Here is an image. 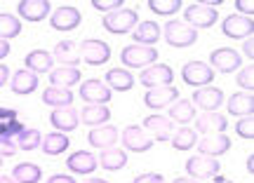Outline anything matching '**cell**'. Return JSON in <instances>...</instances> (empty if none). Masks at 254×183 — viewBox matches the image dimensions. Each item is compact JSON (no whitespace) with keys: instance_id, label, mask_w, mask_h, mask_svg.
I'll return each mask as SVG.
<instances>
[{"instance_id":"1","label":"cell","mask_w":254,"mask_h":183,"mask_svg":"<svg viewBox=\"0 0 254 183\" xmlns=\"http://www.w3.org/2000/svg\"><path fill=\"white\" fill-rule=\"evenodd\" d=\"M136 19H139V14H136L134 9L120 7V9H116V12L104 14L101 26L106 28L109 33H113V36H127V33H132V28L139 24Z\"/></svg>"},{"instance_id":"2","label":"cell","mask_w":254,"mask_h":183,"mask_svg":"<svg viewBox=\"0 0 254 183\" xmlns=\"http://www.w3.org/2000/svg\"><path fill=\"white\" fill-rule=\"evenodd\" d=\"M160 31H163L167 45H172V47H189L198 40V31L190 28L189 24H184V21H177V19L174 21L170 19L165 24V28H160Z\"/></svg>"},{"instance_id":"3","label":"cell","mask_w":254,"mask_h":183,"mask_svg":"<svg viewBox=\"0 0 254 183\" xmlns=\"http://www.w3.org/2000/svg\"><path fill=\"white\" fill-rule=\"evenodd\" d=\"M120 61L127 68H148L151 64H158V49L155 47H144V45H127L120 52Z\"/></svg>"},{"instance_id":"4","label":"cell","mask_w":254,"mask_h":183,"mask_svg":"<svg viewBox=\"0 0 254 183\" xmlns=\"http://www.w3.org/2000/svg\"><path fill=\"white\" fill-rule=\"evenodd\" d=\"M217 9L205 5V2H193L184 12V24H189L190 28H209L217 24Z\"/></svg>"},{"instance_id":"5","label":"cell","mask_w":254,"mask_h":183,"mask_svg":"<svg viewBox=\"0 0 254 183\" xmlns=\"http://www.w3.org/2000/svg\"><path fill=\"white\" fill-rule=\"evenodd\" d=\"M78 52H80V59L85 64L90 66H99V64H106L111 59V47L104 43V40H94V38H87V40H82L80 47H78Z\"/></svg>"},{"instance_id":"6","label":"cell","mask_w":254,"mask_h":183,"mask_svg":"<svg viewBox=\"0 0 254 183\" xmlns=\"http://www.w3.org/2000/svg\"><path fill=\"white\" fill-rule=\"evenodd\" d=\"M182 78L190 87H207L214 80V71L205 61H189L182 68Z\"/></svg>"},{"instance_id":"7","label":"cell","mask_w":254,"mask_h":183,"mask_svg":"<svg viewBox=\"0 0 254 183\" xmlns=\"http://www.w3.org/2000/svg\"><path fill=\"white\" fill-rule=\"evenodd\" d=\"M172 80H174V71L167 64H151L139 75V83L144 87H148V90L167 87V85H172Z\"/></svg>"},{"instance_id":"8","label":"cell","mask_w":254,"mask_h":183,"mask_svg":"<svg viewBox=\"0 0 254 183\" xmlns=\"http://www.w3.org/2000/svg\"><path fill=\"white\" fill-rule=\"evenodd\" d=\"M219 169H221V165H219L214 157L193 155L186 160V172H189V176L195 179V181H200V179H214V176L219 174Z\"/></svg>"},{"instance_id":"9","label":"cell","mask_w":254,"mask_h":183,"mask_svg":"<svg viewBox=\"0 0 254 183\" xmlns=\"http://www.w3.org/2000/svg\"><path fill=\"white\" fill-rule=\"evenodd\" d=\"M209 68H214V73H231V71H238L240 68V54L231 47H219L209 54Z\"/></svg>"},{"instance_id":"10","label":"cell","mask_w":254,"mask_h":183,"mask_svg":"<svg viewBox=\"0 0 254 183\" xmlns=\"http://www.w3.org/2000/svg\"><path fill=\"white\" fill-rule=\"evenodd\" d=\"M113 92L101 83V80H85L80 85V99L87 103V106H104L109 103Z\"/></svg>"},{"instance_id":"11","label":"cell","mask_w":254,"mask_h":183,"mask_svg":"<svg viewBox=\"0 0 254 183\" xmlns=\"http://www.w3.org/2000/svg\"><path fill=\"white\" fill-rule=\"evenodd\" d=\"M252 31H254L252 17H243V14H231V17H226L224 24H221V33L226 38H233V40L252 38Z\"/></svg>"},{"instance_id":"12","label":"cell","mask_w":254,"mask_h":183,"mask_svg":"<svg viewBox=\"0 0 254 183\" xmlns=\"http://www.w3.org/2000/svg\"><path fill=\"white\" fill-rule=\"evenodd\" d=\"M228 120L226 115H221L217 110H209V113H200L195 115V132L200 134H226Z\"/></svg>"},{"instance_id":"13","label":"cell","mask_w":254,"mask_h":183,"mask_svg":"<svg viewBox=\"0 0 254 183\" xmlns=\"http://www.w3.org/2000/svg\"><path fill=\"white\" fill-rule=\"evenodd\" d=\"M80 21H82V14L73 5H62V7H57L50 14V24L57 31H73V28L80 26Z\"/></svg>"},{"instance_id":"14","label":"cell","mask_w":254,"mask_h":183,"mask_svg":"<svg viewBox=\"0 0 254 183\" xmlns=\"http://www.w3.org/2000/svg\"><path fill=\"white\" fill-rule=\"evenodd\" d=\"M141 129L151 134V141H153V138H155V141H167V138H172L174 122L170 118H165V115L153 113V115H148V118L144 120Z\"/></svg>"},{"instance_id":"15","label":"cell","mask_w":254,"mask_h":183,"mask_svg":"<svg viewBox=\"0 0 254 183\" xmlns=\"http://www.w3.org/2000/svg\"><path fill=\"white\" fill-rule=\"evenodd\" d=\"M123 146L127 150H132V153H146V150H151L153 141H151V137L141 127L129 125V127L123 129Z\"/></svg>"},{"instance_id":"16","label":"cell","mask_w":254,"mask_h":183,"mask_svg":"<svg viewBox=\"0 0 254 183\" xmlns=\"http://www.w3.org/2000/svg\"><path fill=\"white\" fill-rule=\"evenodd\" d=\"M177 99H179V90H177V87H172V85H167V87H155V90L146 92L144 103L148 106V108L160 110V108L172 106Z\"/></svg>"},{"instance_id":"17","label":"cell","mask_w":254,"mask_h":183,"mask_svg":"<svg viewBox=\"0 0 254 183\" xmlns=\"http://www.w3.org/2000/svg\"><path fill=\"white\" fill-rule=\"evenodd\" d=\"M233 146L231 138L226 134H209V137L200 138L195 148H198V155H207V157H217V155H224L228 148Z\"/></svg>"},{"instance_id":"18","label":"cell","mask_w":254,"mask_h":183,"mask_svg":"<svg viewBox=\"0 0 254 183\" xmlns=\"http://www.w3.org/2000/svg\"><path fill=\"white\" fill-rule=\"evenodd\" d=\"M17 14L26 21H43L52 14V5L47 0H21L17 7Z\"/></svg>"},{"instance_id":"19","label":"cell","mask_w":254,"mask_h":183,"mask_svg":"<svg viewBox=\"0 0 254 183\" xmlns=\"http://www.w3.org/2000/svg\"><path fill=\"white\" fill-rule=\"evenodd\" d=\"M132 40H134V45H144V47H153L160 36H163V31L160 26L155 24V21H139L134 28H132Z\"/></svg>"},{"instance_id":"20","label":"cell","mask_w":254,"mask_h":183,"mask_svg":"<svg viewBox=\"0 0 254 183\" xmlns=\"http://www.w3.org/2000/svg\"><path fill=\"white\" fill-rule=\"evenodd\" d=\"M221 101H224V92L217 90L214 85H207V87H200V90L193 92V106H198V108H205V113L209 110H214L221 106Z\"/></svg>"},{"instance_id":"21","label":"cell","mask_w":254,"mask_h":183,"mask_svg":"<svg viewBox=\"0 0 254 183\" xmlns=\"http://www.w3.org/2000/svg\"><path fill=\"white\" fill-rule=\"evenodd\" d=\"M66 167L71 169L73 174H92L99 165H97V157L92 155L90 150H78V153L68 155Z\"/></svg>"},{"instance_id":"22","label":"cell","mask_w":254,"mask_h":183,"mask_svg":"<svg viewBox=\"0 0 254 183\" xmlns=\"http://www.w3.org/2000/svg\"><path fill=\"white\" fill-rule=\"evenodd\" d=\"M62 66H68V68H75V66L80 64V52H78V45L73 43V40H62V43H57L55 45V56Z\"/></svg>"},{"instance_id":"23","label":"cell","mask_w":254,"mask_h":183,"mask_svg":"<svg viewBox=\"0 0 254 183\" xmlns=\"http://www.w3.org/2000/svg\"><path fill=\"white\" fill-rule=\"evenodd\" d=\"M50 122H52V127L57 129V132H62V134H66V132H73V129L78 127V110L75 108H57L52 115H50Z\"/></svg>"},{"instance_id":"24","label":"cell","mask_w":254,"mask_h":183,"mask_svg":"<svg viewBox=\"0 0 254 183\" xmlns=\"http://www.w3.org/2000/svg\"><path fill=\"white\" fill-rule=\"evenodd\" d=\"M97 165L104 167L106 172H118V169H123L127 165V153L120 150V148H104L99 153Z\"/></svg>"},{"instance_id":"25","label":"cell","mask_w":254,"mask_h":183,"mask_svg":"<svg viewBox=\"0 0 254 183\" xmlns=\"http://www.w3.org/2000/svg\"><path fill=\"white\" fill-rule=\"evenodd\" d=\"M24 64H26V71H31V73H45V71H52L55 59L45 49H33V52L26 54Z\"/></svg>"},{"instance_id":"26","label":"cell","mask_w":254,"mask_h":183,"mask_svg":"<svg viewBox=\"0 0 254 183\" xmlns=\"http://www.w3.org/2000/svg\"><path fill=\"white\" fill-rule=\"evenodd\" d=\"M167 118L172 122H179V125H189L190 120H195V108L189 99H177L167 108Z\"/></svg>"},{"instance_id":"27","label":"cell","mask_w":254,"mask_h":183,"mask_svg":"<svg viewBox=\"0 0 254 183\" xmlns=\"http://www.w3.org/2000/svg\"><path fill=\"white\" fill-rule=\"evenodd\" d=\"M80 80V71L78 68H68V66H59L57 71H50V83L57 90H68L71 85Z\"/></svg>"},{"instance_id":"28","label":"cell","mask_w":254,"mask_h":183,"mask_svg":"<svg viewBox=\"0 0 254 183\" xmlns=\"http://www.w3.org/2000/svg\"><path fill=\"white\" fill-rule=\"evenodd\" d=\"M87 141H90V146L101 148V150H104V148H113L116 141H118V129L116 127H94L90 132Z\"/></svg>"},{"instance_id":"29","label":"cell","mask_w":254,"mask_h":183,"mask_svg":"<svg viewBox=\"0 0 254 183\" xmlns=\"http://www.w3.org/2000/svg\"><path fill=\"white\" fill-rule=\"evenodd\" d=\"M38 90V75L31 73V71H17L14 73V78H12V92L14 94H19V96H26V94H31V92Z\"/></svg>"},{"instance_id":"30","label":"cell","mask_w":254,"mask_h":183,"mask_svg":"<svg viewBox=\"0 0 254 183\" xmlns=\"http://www.w3.org/2000/svg\"><path fill=\"white\" fill-rule=\"evenodd\" d=\"M254 110V99L247 92H238L228 99V113L231 115H240V118H250Z\"/></svg>"},{"instance_id":"31","label":"cell","mask_w":254,"mask_h":183,"mask_svg":"<svg viewBox=\"0 0 254 183\" xmlns=\"http://www.w3.org/2000/svg\"><path fill=\"white\" fill-rule=\"evenodd\" d=\"M68 146H71V141H68V137L62 134V132L47 134V137H43V141H40V148H43V153H47V155H62V153L68 150Z\"/></svg>"},{"instance_id":"32","label":"cell","mask_w":254,"mask_h":183,"mask_svg":"<svg viewBox=\"0 0 254 183\" xmlns=\"http://www.w3.org/2000/svg\"><path fill=\"white\" fill-rule=\"evenodd\" d=\"M109 118H111V110L106 106H85L80 110V115H78V120L82 125H87V127H99Z\"/></svg>"},{"instance_id":"33","label":"cell","mask_w":254,"mask_h":183,"mask_svg":"<svg viewBox=\"0 0 254 183\" xmlns=\"http://www.w3.org/2000/svg\"><path fill=\"white\" fill-rule=\"evenodd\" d=\"M109 85V90H118V92H127L132 90V85H134V75L125 71V68H111L109 73H106V83Z\"/></svg>"},{"instance_id":"34","label":"cell","mask_w":254,"mask_h":183,"mask_svg":"<svg viewBox=\"0 0 254 183\" xmlns=\"http://www.w3.org/2000/svg\"><path fill=\"white\" fill-rule=\"evenodd\" d=\"M43 101H45L47 106H52V108H68L73 101V92L50 87V90L43 92Z\"/></svg>"},{"instance_id":"35","label":"cell","mask_w":254,"mask_h":183,"mask_svg":"<svg viewBox=\"0 0 254 183\" xmlns=\"http://www.w3.org/2000/svg\"><path fill=\"white\" fill-rule=\"evenodd\" d=\"M40 167L33 165V162H21V165L14 167V172H12V179L17 183H38L40 181Z\"/></svg>"},{"instance_id":"36","label":"cell","mask_w":254,"mask_h":183,"mask_svg":"<svg viewBox=\"0 0 254 183\" xmlns=\"http://www.w3.org/2000/svg\"><path fill=\"white\" fill-rule=\"evenodd\" d=\"M21 33V19L14 14H0V40H9Z\"/></svg>"},{"instance_id":"37","label":"cell","mask_w":254,"mask_h":183,"mask_svg":"<svg viewBox=\"0 0 254 183\" xmlns=\"http://www.w3.org/2000/svg\"><path fill=\"white\" fill-rule=\"evenodd\" d=\"M195 143H198V134H195L193 129L182 127L174 132L172 146L177 148V150H190V148H195Z\"/></svg>"},{"instance_id":"38","label":"cell","mask_w":254,"mask_h":183,"mask_svg":"<svg viewBox=\"0 0 254 183\" xmlns=\"http://www.w3.org/2000/svg\"><path fill=\"white\" fill-rule=\"evenodd\" d=\"M148 7L153 14H160V17H170V14H177L182 9V0H151Z\"/></svg>"},{"instance_id":"39","label":"cell","mask_w":254,"mask_h":183,"mask_svg":"<svg viewBox=\"0 0 254 183\" xmlns=\"http://www.w3.org/2000/svg\"><path fill=\"white\" fill-rule=\"evenodd\" d=\"M40 141H43V137H40L38 129H24V132L19 134L17 148H21V150H36V148L40 146Z\"/></svg>"},{"instance_id":"40","label":"cell","mask_w":254,"mask_h":183,"mask_svg":"<svg viewBox=\"0 0 254 183\" xmlns=\"http://www.w3.org/2000/svg\"><path fill=\"white\" fill-rule=\"evenodd\" d=\"M24 132V125L19 122V120H7V122H0V137L5 138H12L14 134H21Z\"/></svg>"},{"instance_id":"41","label":"cell","mask_w":254,"mask_h":183,"mask_svg":"<svg viewBox=\"0 0 254 183\" xmlns=\"http://www.w3.org/2000/svg\"><path fill=\"white\" fill-rule=\"evenodd\" d=\"M236 132L243 138H250V141H252V138H254V120H252V115H250V118H240V120H238Z\"/></svg>"},{"instance_id":"42","label":"cell","mask_w":254,"mask_h":183,"mask_svg":"<svg viewBox=\"0 0 254 183\" xmlns=\"http://www.w3.org/2000/svg\"><path fill=\"white\" fill-rule=\"evenodd\" d=\"M238 85H240L243 90H247V94H252V90H254V68L252 66H247L245 71L238 73Z\"/></svg>"},{"instance_id":"43","label":"cell","mask_w":254,"mask_h":183,"mask_svg":"<svg viewBox=\"0 0 254 183\" xmlns=\"http://www.w3.org/2000/svg\"><path fill=\"white\" fill-rule=\"evenodd\" d=\"M125 5V0H92V7L99 9V12H116V9H120Z\"/></svg>"},{"instance_id":"44","label":"cell","mask_w":254,"mask_h":183,"mask_svg":"<svg viewBox=\"0 0 254 183\" xmlns=\"http://www.w3.org/2000/svg\"><path fill=\"white\" fill-rule=\"evenodd\" d=\"M17 153V146L12 143V138L0 137V157H12Z\"/></svg>"},{"instance_id":"45","label":"cell","mask_w":254,"mask_h":183,"mask_svg":"<svg viewBox=\"0 0 254 183\" xmlns=\"http://www.w3.org/2000/svg\"><path fill=\"white\" fill-rule=\"evenodd\" d=\"M132 183H165V179L160 174H139Z\"/></svg>"},{"instance_id":"46","label":"cell","mask_w":254,"mask_h":183,"mask_svg":"<svg viewBox=\"0 0 254 183\" xmlns=\"http://www.w3.org/2000/svg\"><path fill=\"white\" fill-rule=\"evenodd\" d=\"M236 7L240 9V12H245V14H252L254 2H252V0H238V2H236ZM245 14H243V17H245Z\"/></svg>"},{"instance_id":"47","label":"cell","mask_w":254,"mask_h":183,"mask_svg":"<svg viewBox=\"0 0 254 183\" xmlns=\"http://www.w3.org/2000/svg\"><path fill=\"white\" fill-rule=\"evenodd\" d=\"M243 52H245V56L252 61V56H254V40L252 38H245V43H243Z\"/></svg>"},{"instance_id":"48","label":"cell","mask_w":254,"mask_h":183,"mask_svg":"<svg viewBox=\"0 0 254 183\" xmlns=\"http://www.w3.org/2000/svg\"><path fill=\"white\" fill-rule=\"evenodd\" d=\"M7 120H17V110L0 108V122H7Z\"/></svg>"},{"instance_id":"49","label":"cell","mask_w":254,"mask_h":183,"mask_svg":"<svg viewBox=\"0 0 254 183\" xmlns=\"http://www.w3.org/2000/svg\"><path fill=\"white\" fill-rule=\"evenodd\" d=\"M47 183H75L73 181V176H66V174H55L47 179Z\"/></svg>"},{"instance_id":"50","label":"cell","mask_w":254,"mask_h":183,"mask_svg":"<svg viewBox=\"0 0 254 183\" xmlns=\"http://www.w3.org/2000/svg\"><path fill=\"white\" fill-rule=\"evenodd\" d=\"M7 78H9V68L5 64H0V87L7 83Z\"/></svg>"},{"instance_id":"51","label":"cell","mask_w":254,"mask_h":183,"mask_svg":"<svg viewBox=\"0 0 254 183\" xmlns=\"http://www.w3.org/2000/svg\"><path fill=\"white\" fill-rule=\"evenodd\" d=\"M9 54V43L7 40H0V59H5Z\"/></svg>"},{"instance_id":"52","label":"cell","mask_w":254,"mask_h":183,"mask_svg":"<svg viewBox=\"0 0 254 183\" xmlns=\"http://www.w3.org/2000/svg\"><path fill=\"white\" fill-rule=\"evenodd\" d=\"M247 172H250V176L254 174V157H252V155L247 157Z\"/></svg>"},{"instance_id":"53","label":"cell","mask_w":254,"mask_h":183,"mask_svg":"<svg viewBox=\"0 0 254 183\" xmlns=\"http://www.w3.org/2000/svg\"><path fill=\"white\" fill-rule=\"evenodd\" d=\"M174 183H198V181L190 179V176H184V179H174Z\"/></svg>"},{"instance_id":"54","label":"cell","mask_w":254,"mask_h":183,"mask_svg":"<svg viewBox=\"0 0 254 183\" xmlns=\"http://www.w3.org/2000/svg\"><path fill=\"white\" fill-rule=\"evenodd\" d=\"M212 183H233V181H231V179H224V176H214Z\"/></svg>"},{"instance_id":"55","label":"cell","mask_w":254,"mask_h":183,"mask_svg":"<svg viewBox=\"0 0 254 183\" xmlns=\"http://www.w3.org/2000/svg\"><path fill=\"white\" fill-rule=\"evenodd\" d=\"M0 183H17L14 179H9V176H0Z\"/></svg>"},{"instance_id":"56","label":"cell","mask_w":254,"mask_h":183,"mask_svg":"<svg viewBox=\"0 0 254 183\" xmlns=\"http://www.w3.org/2000/svg\"><path fill=\"white\" fill-rule=\"evenodd\" d=\"M85 183H109V181H104V179H87Z\"/></svg>"},{"instance_id":"57","label":"cell","mask_w":254,"mask_h":183,"mask_svg":"<svg viewBox=\"0 0 254 183\" xmlns=\"http://www.w3.org/2000/svg\"><path fill=\"white\" fill-rule=\"evenodd\" d=\"M0 162H2V157H0Z\"/></svg>"}]
</instances>
